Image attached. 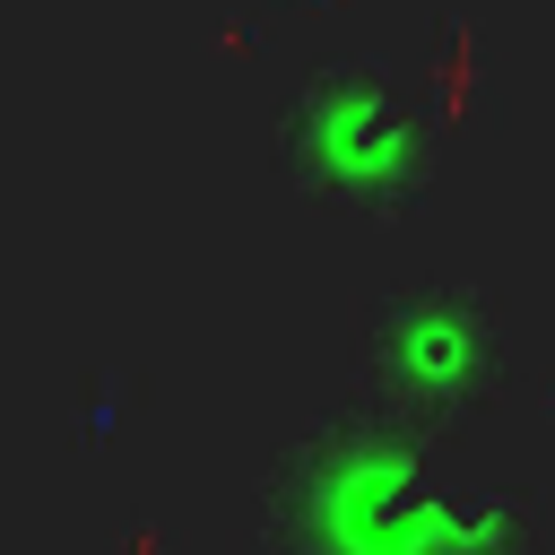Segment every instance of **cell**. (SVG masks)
I'll return each instance as SVG.
<instances>
[{
    "mask_svg": "<svg viewBox=\"0 0 555 555\" xmlns=\"http://www.w3.org/2000/svg\"><path fill=\"white\" fill-rule=\"evenodd\" d=\"M434 434L382 399L330 416L278 486L286 555H529V503L442 468Z\"/></svg>",
    "mask_w": 555,
    "mask_h": 555,
    "instance_id": "obj_1",
    "label": "cell"
},
{
    "mask_svg": "<svg viewBox=\"0 0 555 555\" xmlns=\"http://www.w3.org/2000/svg\"><path fill=\"white\" fill-rule=\"evenodd\" d=\"M286 147L304 191L364 217H390L434 191V113L399 69H373V61L321 69L286 113Z\"/></svg>",
    "mask_w": 555,
    "mask_h": 555,
    "instance_id": "obj_2",
    "label": "cell"
},
{
    "mask_svg": "<svg viewBox=\"0 0 555 555\" xmlns=\"http://www.w3.org/2000/svg\"><path fill=\"white\" fill-rule=\"evenodd\" d=\"M512 338L477 286H408L373 321V399L425 425H460L503 399Z\"/></svg>",
    "mask_w": 555,
    "mask_h": 555,
    "instance_id": "obj_3",
    "label": "cell"
}]
</instances>
